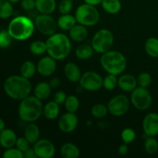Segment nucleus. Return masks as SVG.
<instances>
[{"label":"nucleus","mask_w":158,"mask_h":158,"mask_svg":"<svg viewBox=\"0 0 158 158\" xmlns=\"http://www.w3.org/2000/svg\"><path fill=\"white\" fill-rule=\"evenodd\" d=\"M4 90L10 98L15 100H22L29 96L32 90V85L29 79L23 76L13 75L6 80Z\"/></svg>","instance_id":"nucleus-1"},{"label":"nucleus","mask_w":158,"mask_h":158,"mask_svg":"<svg viewBox=\"0 0 158 158\" xmlns=\"http://www.w3.org/2000/svg\"><path fill=\"white\" fill-rule=\"evenodd\" d=\"M46 43L49 56L55 59L56 60H64L70 53V40L65 34H52L49 35Z\"/></svg>","instance_id":"nucleus-2"},{"label":"nucleus","mask_w":158,"mask_h":158,"mask_svg":"<svg viewBox=\"0 0 158 158\" xmlns=\"http://www.w3.org/2000/svg\"><path fill=\"white\" fill-rule=\"evenodd\" d=\"M41 101L35 96H28L22 100L18 110L19 118L27 123H32L38 120L43 114Z\"/></svg>","instance_id":"nucleus-3"},{"label":"nucleus","mask_w":158,"mask_h":158,"mask_svg":"<svg viewBox=\"0 0 158 158\" xmlns=\"http://www.w3.org/2000/svg\"><path fill=\"white\" fill-rule=\"evenodd\" d=\"M35 29V23L29 17L24 15L15 17L9 24L8 31L12 39L26 40L31 37Z\"/></svg>","instance_id":"nucleus-4"},{"label":"nucleus","mask_w":158,"mask_h":158,"mask_svg":"<svg viewBox=\"0 0 158 158\" xmlns=\"http://www.w3.org/2000/svg\"><path fill=\"white\" fill-rule=\"evenodd\" d=\"M100 64L108 73L117 76L125 70L127 62L123 53L110 50L100 57Z\"/></svg>","instance_id":"nucleus-5"},{"label":"nucleus","mask_w":158,"mask_h":158,"mask_svg":"<svg viewBox=\"0 0 158 158\" xmlns=\"http://www.w3.org/2000/svg\"><path fill=\"white\" fill-rule=\"evenodd\" d=\"M77 23L85 26H94L100 20V13L95 6L85 4L78 6L75 12Z\"/></svg>","instance_id":"nucleus-6"},{"label":"nucleus","mask_w":158,"mask_h":158,"mask_svg":"<svg viewBox=\"0 0 158 158\" xmlns=\"http://www.w3.org/2000/svg\"><path fill=\"white\" fill-rule=\"evenodd\" d=\"M114 37L109 29H102L97 31L92 40L93 49L98 53H105L111 49L114 45Z\"/></svg>","instance_id":"nucleus-7"},{"label":"nucleus","mask_w":158,"mask_h":158,"mask_svg":"<svg viewBox=\"0 0 158 158\" xmlns=\"http://www.w3.org/2000/svg\"><path fill=\"white\" fill-rule=\"evenodd\" d=\"M131 101L136 109L144 111L151 107L153 99L151 94L147 88L139 86L132 91Z\"/></svg>","instance_id":"nucleus-8"},{"label":"nucleus","mask_w":158,"mask_h":158,"mask_svg":"<svg viewBox=\"0 0 158 158\" xmlns=\"http://www.w3.org/2000/svg\"><path fill=\"white\" fill-rule=\"evenodd\" d=\"M107 108L108 112L114 117H122L129 110V99L123 94L115 96L110 99L107 104Z\"/></svg>","instance_id":"nucleus-9"},{"label":"nucleus","mask_w":158,"mask_h":158,"mask_svg":"<svg viewBox=\"0 0 158 158\" xmlns=\"http://www.w3.org/2000/svg\"><path fill=\"white\" fill-rule=\"evenodd\" d=\"M35 26L37 30L45 35L54 34L57 29V22L55 19L48 14H40L35 19Z\"/></svg>","instance_id":"nucleus-10"},{"label":"nucleus","mask_w":158,"mask_h":158,"mask_svg":"<svg viewBox=\"0 0 158 158\" xmlns=\"http://www.w3.org/2000/svg\"><path fill=\"white\" fill-rule=\"evenodd\" d=\"M103 79L94 71H87L81 76L80 84L83 89L87 91H97L103 86Z\"/></svg>","instance_id":"nucleus-11"},{"label":"nucleus","mask_w":158,"mask_h":158,"mask_svg":"<svg viewBox=\"0 0 158 158\" xmlns=\"http://www.w3.org/2000/svg\"><path fill=\"white\" fill-rule=\"evenodd\" d=\"M37 157L40 158H52L56 154V148L53 143L47 139L38 140L33 146Z\"/></svg>","instance_id":"nucleus-12"},{"label":"nucleus","mask_w":158,"mask_h":158,"mask_svg":"<svg viewBox=\"0 0 158 158\" xmlns=\"http://www.w3.org/2000/svg\"><path fill=\"white\" fill-rule=\"evenodd\" d=\"M143 130L148 137L158 135V114L152 112L145 116L143 120Z\"/></svg>","instance_id":"nucleus-13"},{"label":"nucleus","mask_w":158,"mask_h":158,"mask_svg":"<svg viewBox=\"0 0 158 158\" xmlns=\"http://www.w3.org/2000/svg\"><path fill=\"white\" fill-rule=\"evenodd\" d=\"M78 125V118L74 114V113L65 114L60 117L58 122V127L60 131L66 134L73 132L75 131Z\"/></svg>","instance_id":"nucleus-14"},{"label":"nucleus","mask_w":158,"mask_h":158,"mask_svg":"<svg viewBox=\"0 0 158 158\" xmlns=\"http://www.w3.org/2000/svg\"><path fill=\"white\" fill-rule=\"evenodd\" d=\"M56 60L51 57L44 56L38 62L36 66L37 72L43 77H49L55 73L56 69Z\"/></svg>","instance_id":"nucleus-15"},{"label":"nucleus","mask_w":158,"mask_h":158,"mask_svg":"<svg viewBox=\"0 0 158 158\" xmlns=\"http://www.w3.org/2000/svg\"><path fill=\"white\" fill-rule=\"evenodd\" d=\"M16 140V134L12 130L5 128L2 131L0 132V144L2 148L6 149L13 148L14 146H15Z\"/></svg>","instance_id":"nucleus-16"},{"label":"nucleus","mask_w":158,"mask_h":158,"mask_svg":"<svg viewBox=\"0 0 158 158\" xmlns=\"http://www.w3.org/2000/svg\"><path fill=\"white\" fill-rule=\"evenodd\" d=\"M137 84V80L131 74H123L118 79V86L124 92H132Z\"/></svg>","instance_id":"nucleus-17"},{"label":"nucleus","mask_w":158,"mask_h":158,"mask_svg":"<svg viewBox=\"0 0 158 158\" xmlns=\"http://www.w3.org/2000/svg\"><path fill=\"white\" fill-rule=\"evenodd\" d=\"M64 74L66 78L72 83H77L80 81L82 76L80 68L77 64L72 62H69L66 64L64 67Z\"/></svg>","instance_id":"nucleus-18"},{"label":"nucleus","mask_w":158,"mask_h":158,"mask_svg":"<svg viewBox=\"0 0 158 158\" xmlns=\"http://www.w3.org/2000/svg\"><path fill=\"white\" fill-rule=\"evenodd\" d=\"M88 35V30L86 26L81 24H76L72 29L69 30V36L71 40L77 43L84 41Z\"/></svg>","instance_id":"nucleus-19"},{"label":"nucleus","mask_w":158,"mask_h":158,"mask_svg":"<svg viewBox=\"0 0 158 158\" xmlns=\"http://www.w3.org/2000/svg\"><path fill=\"white\" fill-rule=\"evenodd\" d=\"M56 8V0H35V9L40 14L50 15Z\"/></svg>","instance_id":"nucleus-20"},{"label":"nucleus","mask_w":158,"mask_h":158,"mask_svg":"<svg viewBox=\"0 0 158 158\" xmlns=\"http://www.w3.org/2000/svg\"><path fill=\"white\" fill-rule=\"evenodd\" d=\"M40 135V129L36 124L33 123V122L28 124L25 128L24 137H26V140L29 142L30 144H34L39 140Z\"/></svg>","instance_id":"nucleus-21"},{"label":"nucleus","mask_w":158,"mask_h":158,"mask_svg":"<svg viewBox=\"0 0 158 158\" xmlns=\"http://www.w3.org/2000/svg\"><path fill=\"white\" fill-rule=\"evenodd\" d=\"M60 155L64 158H77L80 156V149L73 143H66L60 148Z\"/></svg>","instance_id":"nucleus-22"},{"label":"nucleus","mask_w":158,"mask_h":158,"mask_svg":"<svg viewBox=\"0 0 158 158\" xmlns=\"http://www.w3.org/2000/svg\"><path fill=\"white\" fill-rule=\"evenodd\" d=\"M51 86L47 82H40L34 89V94L40 100H46L51 94Z\"/></svg>","instance_id":"nucleus-23"},{"label":"nucleus","mask_w":158,"mask_h":158,"mask_svg":"<svg viewBox=\"0 0 158 158\" xmlns=\"http://www.w3.org/2000/svg\"><path fill=\"white\" fill-rule=\"evenodd\" d=\"M77 19L75 16L70 14H65L62 15L57 20V25L59 27L63 30H70L76 24H77Z\"/></svg>","instance_id":"nucleus-24"},{"label":"nucleus","mask_w":158,"mask_h":158,"mask_svg":"<svg viewBox=\"0 0 158 158\" xmlns=\"http://www.w3.org/2000/svg\"><path fill=\"white\" fill-rule=\"evenodd\" d=\"M60 105L55 101H49L43 106V115L48 120H54L60 114Z\"/></svg>","instance_id":"nucleus-25"},{"label":"nucleus","mask_w":158,"mask_h":158,"mask_svg":"<svg viewBox=\"0 0 158 158\" xmlns=\"http://www.w3.org/2000/svg\"><path fill=\"white\" fill-rule=\"evenodd\" d=\"M101 6L105 12L112 15H115L120 12L122 8L120 0H103Z\"/></svg>","instance_id":"nucleus-26"},{"label":"nucleus","mask_w":158,"mask_h":158,"mask_svg":"<svg viewBox=\"0 0 158 158\" xmlns=\"http://www.w3.org/2000/svg\"><path fill=\"white\" fill-rule=\"evenodd\" d=\"M144 49L147 54L152 58L158 57V39L151 37L148 39L144 43Z\"/></svg>","instance_id":"nucleus-27"},{"label":"nucleus","mask_w":158,"mask_h":158,"mask_svg":"<svg viewBox=\"0 0 158 158\" xmlns=\"http://www.w3.org/2000/svg\"><path fill=\"white\" fill-rule=\"evenodd\" d=\"M94 49L92 46L88 44H82L79 46L76 49V56L80 60H87L89 59L93 55Z\"/></svg>","instance_id":"nucleus-28"},{"label":"nucleus","mask_w":158,"mask_h":158,"mask_svg":"<svg viewBox=\"0 0 158 158\" xmlns=\"http://www.w3.org/2000/svg\"><path fill=\"white\" fill-rule=\"evenodd\" d=\"M12 4L8 0H0V19H6L12 16L13 14Z\"/></svg>","instance_id":"nucleus-29"},{"label":"nucleus","mask_w":158,"mask_h":158,"mask_svg":"<svg viewBox=\"0 0 158 158\" xmlns=\"http://www.w3.org/2000/svg\"><path fill=\"white\" fill-rule=\"evenodd\" d=\"M36 69L35 63H32V61H26L22 65L20 72H21L22 76H23L26 78L29 79L33 77Z\"/></svg>","instance_id":"nucleus-30"},{"label":"nucleus","mask_w":158,"mask_h":158,"mask_svg":"<svg viewBox=\"0 0 158 158\" xmlns=\"http://www.w3.org/2000/svg\"><path fill=\"white\" fill-rule=\"evenodd\" d=\"M30 52L33 55L35 56H41L44 54L45 52H47V46H46V43L41 41V40H36L33 43H31L29 46Z\"/></svg>","instance_id":"nucleus-31"},{"label":"nucleus","mask_w":158,"mask_h":158,"mask_svg":"<svg viewBox=\"0 0 158 158\" xmlns=\"http://www.w3.org/2000/svg\"><path fill=\"white\" fill-rule=\"evenodd\" d=\"M65 106L68 112L75 113L80 106V100L76 96L70 95L67 97L65 101Z\"/></svg>","instance_id":"nucleus-32"},{"label":"nucleus","mask_w":158,"mask_h":158,"mask_svg":"<svg viewBox=\"0 0 158 158\" xmlns=\"http://www.w3.org/2000/svg\"><path fill=\"white\" fill-rule=\"evenodd\" d=\"M144 150L148 154H154L158 151V141L154 137H148L144 142Z\"/></svg>","instance_id":"nucleus-33"},{"label":"nucleus","mask_w":158,"mask_h":158,"mask_svg":"<svg viewBox=\"0 0 158 158\" xmlns=\"http://www.w3.org/2000/svg\"><path fill=\"white\" fill-rule=\"evenodd\" d=\"M108 113L107 106L102 103H97L91 109V114L96 118H103Z\"/></svg>","instance_id":"nucleus-34"},{"label":"nucleus","mask_w":158,"mask_h":158,"mask_svg":"<svg viewBox=\"0 0 158 158\" xmlns=\"http://www.w3.org/2000/svg\"><path fill=\"white\" fill-rule=\"evenodd\" d=\"M117 85H118V79L117 78L116 75L108 73V75L103 79V86L107 90H112L115 89Z\"/></svg>","instance_id":"nucleus-35"},{"label":"nucleus","mask_w":158,"mask_h":158,"mask_svg":"<svg viewBox=\"0 0 158 158\" xmlns=\"http://www.w3.org/2000/svg\"><path fill=\"white\" fill-rule=\"evenodd\" d=\"M122 140L124 143L129 144L135 140L136 139V132L132 128H125L123 130L121 133Z\"/></svg>","instance_id":"nucleus-36"},{"label":"nucleus","mask_w":158,"mask_h":158,"mask_svg":"<svg viewBox=\"0 0 158 158\" xmlns=\"http://www.w3.org/2000/svg\"><path fill=\"white\" fill-rule=\"evenodd\" d=\"M152 83V77L148 73H141L137 77V83L141 87L148 88Z\"/></svg>","instance_id":"nucleus-37"},{"label":"nucleus","mask_w":158,"mask_h":158,"mask_svg":"<svg viewBox=\"0 0 158 158\" xmlns=\"http://www.w3.org/2000/svg\"><path fill=\"white\" fill-rule=\"evenodd\" d=\"M12 37L9 34V31H0V48H7L12 43Z\"/></svg>","instance_id":"nucleus-38"},{"label":"nucleus","mask_w":158,"mask_h":158,"mask_svg":"<svg viewBox=\"0 0 158 158\" xmlns=\"http://www.w3.org/2000/svg\"><path fill=\"white\" fill-rule=\"evenodd\" d=\"M3 157L4 158H23L24 154L23 151L19 150L18 148H8L6 151L3 153Z\"/></svg>","instance_id":"nucleus-39"},{"label":"nucleus","mask_w":158,"mask_h":158,"mask_svg":"<svg viewBox=\"0 0 158 158\" xmlns=\"http://www.w3.org/2000/svg\"><path fill=\"white\" fill-rule=\"evenodd\" d=\"M72 0H62L59 4V12L62 14V15H65V14H69L71 12L73 9V4Z\"/></svg>","instance_id":"nucleus-40"},{"label":"nucleus","mask_w":158,"mask_h":158,"mask_svg":"<svg viewBox=\"0 0 158 158\" xmlns=\"http://www.w3.org/2000/svg\"><path fill=\"white\" fill-rule=\"evenodd\" d=\"M30 143L29 142L26 140V137H19L17 138L16 143H15V146L18 148L19 150H20L21 151L24 152L26 150L29 149L30 147H29Z\"/></svg>","instance_id":"nucleus-41"},{"label":"nucleus","mask_w":158,"mask_h":158,"mask_svg":"<svg viewBox=\"0 0 158 158\" xmlns=\"http://www.w3.org/2000/svg\"><path fill=\"white\" fill-rule=\"evenodd\" d=\"M66 98H67V96H66V94L63 91H58L54 95L53 100L56 103H58L59 105H61L65 103Z\"/></svg>","instance_id":"nucleus-42"},{"label":"nucleus","mask_w":158,"mask_h":158,"mask_svg":"<svg viewBox=\"0 0 158 158\" xmlns=\"http://www.w3.org/2000/svg\"><path fill=\"white\" fill-rule=\"evenodd\" d=\"M21 6L26 11L32 10L35 8V0H22Z\"/></svg>","instance_id":"nucleus-43"},{"label":"nucleus","mask_w":158,"mask_h":158,"mask_svg":"<svg viewBox=\"0 0 158 158\" xmlns=\"http://www.w3.org/2000/svg\"><path fill=\"white\" fill-rule=\"evenodd\" d=\"M23 154H24V157L25 158H37L36 154L35 152V150L34 148H29V149L26 150V151L23 152Z\"/></svg>","instance_id":"nucleus-44"},{"label":"nucleus","mask_w":158,"mask_h":158,"mask_svg":"<svg viewBox=\"0 0 158 158\" xmlns=\"http://www.w3.org/2000/svg\"><path fill=\"white\" fill-rule=\"evenodd\" d=\"M128 144H127V143H123V144L120 145V147H119V149H118V153L121 156H124L126 155L127 154L128 152Z\"/></svg>","instance_id":"nucleus-45"},{"label":"nucleus","mask_w":158,"mask_h":158,"mask_svg":"<svg viewBox=\"0 0 158 158\" xmlns=\"http://www.w3.org/2000/svg\"><path fill=\"white\" fill-rule=\"evenodd\" d=\"M60 83H61V81H60V79L57 78V77H55V78H52V80L49 81V83L52 88H56L60 86Z\"/></svg>","instance_id":"nucleus-46"},{"label":"nucleus","mask_w":158,"mask_h":158,"mask_svg":"<svg viewBox=\"0 0 158 158\" xmlns=\"http://www.w3.org/2000/svg\"><path fill=\"white\" fill-rule=\"evenodd\" d=\"M102 1L103 0H84L85 3H87V4L92 5V6H97L99 4H101Z\"/></svg>","instance_id":"nucleus-47"},{"label":"nucleus","mask_w":158,"mask_h":158,"mask_svg":"<svg viewBox=\"0 0 158 158\" xmlns=\"http://www.w3.org/2000/svg\"><path fill=\"white\" fill-rule=\"evenodd\" d=\"M5 127H6V124H5L4 120L2 118H0V132L5 129Z\"/></svg>","instance_id":"nucleus-48"},{"label":"nucleus","mask_w":158,"mask_h":158,"mask_svg":"<svg viewBox=\"0 0 158 158\" xmlns=\"http://www.w3.org/2000/svg\"><path fill=\"white\" fill-rule=\"evenodd\" d=\"M8 1L10 2L11 3H17L18 2H19L20 0H8Z\"/></svg>","instance_id":"nucleus-49"},{"label":"nucleus","mask_w":158,"mask_h":158,"mask_svg":"<svg viewBox=\"0 0 158 158\" xmlns=\"http://www.w3.org/2000/svg\"><path fill=\"white\" fill-rule=\"evenodd\" d=\"M72 1H78V0H72Z\"/></svg>","instance_id":"nucleus-50"}]
</instances>
